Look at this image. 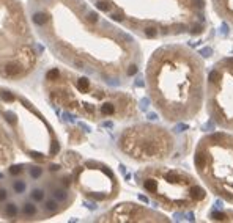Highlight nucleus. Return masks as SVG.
Masks as SVG:
<instances>
[{"instance_id": "nucleus-8", "label": "nucleus", "mask_w": 233, "mask_h": 223, "mask_svg": "<svg viewBox=\"0 0 233 223\" xmlns=\"http://www.w3.org/2000/svg\"><path fill=\"white\" fill-rule=\"evenodd\" d=\"M135 184L159 207L170 212H192L210 203L207 187L178 166L150 163L135 171Z\"/></svg>"}, {"instance_id": "nucleus-13", "label": "nucleus", "mask_w": 233, "mask_h": 223, "mask_svg": "<svg viewBox=\"0 0 233 223\" xmlns=\"http://www.w3.org/2000/svg\"><path fill=\"white\" fill-rule=\"evenodd\" d=\"M96 221H107V223H137V221H153V223H167L164 214L154 211L151 207H147L139 203H120L109 211L102 212Z\"/></svg>"}, {"instance_id": "nucleus-6", "label": "nucleus", "mask_w": 233, "mask_h": 223, "mask_svg": "<svg viewBox=\"0 0 233 223\" xmlns=\"http://www.w3.org/2000/svg\"><path fill=\"white\" fill-rule=\"evenodd\" d=\"M0 123L14 146L35 162H54L61 143L51 121L41 110L16 90L0 85Z\"/></svg>"}, {"instance_id": "nucleus-14", "label": "nucleus", "mask_w": 233, "mask_h": 223, "mask_svg": "<svg viewBox=\"0 0 233 223\" xmlns=\"http://www.w3.org/2000/svg\"><path fill=\"white\" fill-rule=\"evenodd\" d=\"M14 157H16L14 143H13L6 129L3 127V124L0 123V168H5L6 165L13 163Z\"/></svg>"}, {"instance_id": "nucleus-1", "label": "nucleus", "mask_w": 233, "mask_h": 223, "mask_svg": "<svg viewBox=\"0 0 233 223\" xmlns=\"http://www.w3.org/2000/svg\"><path fill=\"white\" fill-rule=\"evenodd\" d=\"M25 10L35 35L66 68L110 87L139 74L140 44L88 0H27Z\"/></svg>"}, {"instance_id": "nucleus-15", "label": "nucleus", "mask_w": 233, "mask_h": 223, "mask_svg": "<svg viewBox=\"0 0 233 223\" xmlns=\"http://www.w3.org/2000/svg\"><path fill=\"white\" fill-rule=\"evenodd\" d=\"M211 8L233 30V0H210Z\"/></svg>"}, {"instance_id": "nucleus-7", "label": "nucleus", "mask_w": 233, "mask_h": 223, "mask_svg": "<svg viewBox=\"0 0 233 223\" xmlns=\"http://www.w3.org/2000/svg\"><path fill=\"white\" fill-rule=\"evenodd\" d=\"M41 49L20 0H0V79L20 82L36 71Z\"/></svg>"}, {"instance_id": "nucleus-10", "label": "nucleus", "mask_w": 233, "mask_h": 223, "mask_svg": "<svg viewBox=\"0 0 233 223\" xmlns=\"http://www.w3.org/2000/svg\"><path fill=\"white\" fill-rule=\"evenodd\" d=\"M57 160L71 173L77 193L96 204H110L120 195L121 185L115 171L107 163L85 159L74 151H61Z\"/></svg>"}, {"instance_id": "nucleus-3", "label": "nucleus", "mask_w": 233, "mask_h": 223, "mask_svg": "<svg viewBox=\"0 0 233 223\" xmlns=\"http://www.w3.org/2000/svg\"><path fill=\"white\" fill-rule=\"evenodd\" d=\"M205 61L184 44H164L150 55L145 85L153 107L164 121L194 120L205 102Z\"/></svg>"}, {"instance_id": "nucleus-11", "label": "nucleus", "mask_w": 233, "mask_h": 223, "mask_svg": "<svg viewBox=\"0 0 233 223\" xmlns=\"http://www.w3.org/2000/svg\"><path fill=\"white\" fill-rule=\"evenodd\" d=\"M116 148L137 163H164L176 152L178 140L170 129L159 124L134 123L120 132Z\"/></svg>"}, {"instance_id": "nucleus-12", "label": "nucleus", "mask_w": 233, "mask_h": 223, "mask_svg": "<svg viewBox=\"0 0 233 223\" xmlns=\"http://www.w3.org/2000/svg\"><path fill=\"white\" fill-rule=\"evenodd\" d=\"M203 105L217 127L233 132V57H224L211 66L205 80Z\"/></svg>"}, {"instance_id": "nucleus-4", "label": "nucleus", "mask_w": 233, "mask_h": 223, "mask_svg": "<svg viewBox=\"0 0 233 223\" xmlns=\"http://www.w3.org/2000/svg\"><path fill=\"white\" fill-rule=\"evenodd\" d=\"M43 91L55 108L90 123H123L139 116L135 96L70 68L47 69Z\"/></svg>"}, {"instance_id": "nucleus-9", "label": "nucleus", "mask_w": 233, "mask_h": 223, "mask_svg": "<svg viewBox=\"0 0 233 223\" xmlns=\"http://www.w3.org/2000/svg\"><path fill=\"white\" fill-rule=\"evenodd\" d=\"M194 168L210 193L233 206V132L205 134L195 145Z\"/></svg>"}, {"instance_id": "nucleus-2", "label": "nucleus", "mask_w": 233, "mask_h": 223, "mask_svg": "<svg viewBox=\"0 0 233 223\" xmlns=\"http://www.w3.org/2000/svg\"><path fill=\"white\" fill-rule=\"evenodd\" d=\"M77 192L58 160L10 163L0 171V218L44 221L68 211Z\"/></svg>"}, {"instance_id": "nucleus-5", "label": "nucleus", "mask_w": 233, "mask_h": 223, "mask_svg": "<svg viewBox=\"0 0 233 223\" xmlns=\"http://www.w3.org/2000/svg\"><path fill=\"white\" fill-rule=\"evenodd\" d=\"M107 19L143 39L202 35L207 0H88Z\"/></svg>"}]
</instances>
